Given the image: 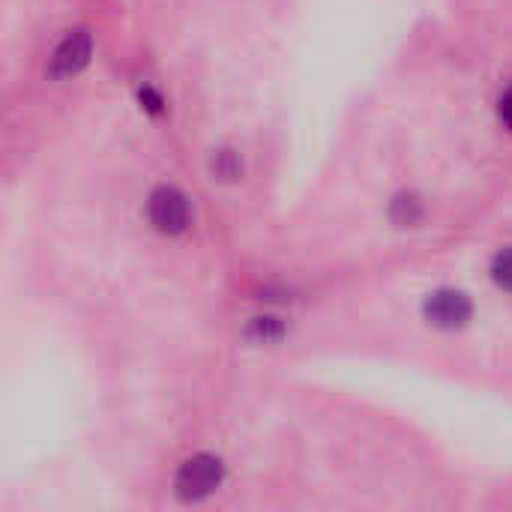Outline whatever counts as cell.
Returning a JSON list of instances; mask_svg holds the SVG:
<instances>
[{"label": "cell", "mask_w": 512, "mask_h": 512, "mask_svg": "<svg viewBox=\"0 0 512 512\" xmlns=\"http://www.w3.org/2000/svg\"><path fill=\"white\" fill-rule=\"evenodd\" d=\"M471 300L468 294L462 291H435L429 300H426V318L435 324V327H444V330H456V327H465L471 321Z\"/></svg>", "instance_id": "obj_4"}, {"label": "cell", "mask_w": 512, "mask_h": 512, "mask_svg": "<svg viewBox=\"0 0 512 512\" xmlns=\"http://www.w3.org/2000/svg\"><path fill=\"white\" fill-rule=\"evenodd\" d=\"M498 114H501V120L507 123L512 129V87L501 96V102H498Z\"/></svg>", "instance_id": "obj_9"}, {"label": "cell", "mask_w": 512, "mask_h": 512, "mask_svg": "<svg viewBox=\"0 0 512 512\" xmlns=\"http://www.w3.org/2000/svg\"><path fill=\"white\" fill-rule=\"evenodd\" d=\"M147 216H150V222H153L156 231H162V234H180L189 225V201H186L183 192H177L171 186H162V189H156L150 195Z\"/></svg>", "instance_id": "obj_2"}, {"label": "cell", "mask_w": 512, "mask_h": 512, "mask_svg": "<svg viewBox=\"0 0 512 512\" xmlns=\"http://www.w3.org/2000/svg\"><path fill=\"white\" fill-rule=\"evenodd\" d=\"M216 171H219L222 177H237V174H240V159H237L234 153H222L219 162H216Z\"/></svg>", "instance_id": "obj_8"}, {"label": "cell", "mask_w": 512, "mask_h": 512, "mask_svg": "<svg viewBox=\"0 0 512 512\" xmlns=\"http://www.w3.org/2000/svg\"><path fill=\"white\" fill-rule=\"evenodd\" d=\"M492 279L498 282V288L512 291V246L495 255V261H492Z\"/></svg>", "instance_id": "obj_5"}, {"label": "cell", "mask_w": 512, "mask_h": 512, "mask_svg": "<svg viewBox=\"0 0 512 512\" xmlns=\"http://www.w3.org/2000/svg\"><path fill=\"white\" fill-rule=\"evenodd\" d=\"M222 477H225V468H222V462L216 456H192L189 462L180 465L174 486H177L180 498L201 501V498H207V495H213L219 489Z\"/></svg>", "instance_id": "obj_1"}, {"label": "cell", "mask_w": 512, "mask_h": 512, "mask_svg": "<svg viewBox=\"0 0 512 512\" xmlns=\"http://www.w3.org/2000/svg\"><path fill=\"white\" fill-rule=\"evenodd\" d=\"M249 336H252L255 342H273V339H279V336H282V327H279V321H276V318H255V324H252Z\"/></svg>", "instance_id": "obj_7"}, {"label": "cell", "mask_w": 512, "mask_h": 512, "mask_svg": "<svg viewBox=\"0 0 512 512\" xmlns=\"http://www.w3.org/2000/svg\"><path fill=\"white\" fill-rule=\"evenodd\" d=\"M393 216H396V222H402V225H414V222L423 216L420 201H417V198H399V201L393 204Z\"/></svg>", "instance_id": "obj_6"}, {"label": "cell", "mask_w": 512, "mask_h": 512, "mask_svg": "<svg viewBox=\"0 0 512 512\" xmlns=\"http://www.w3.org/2000/svg\"><path fill=\"white\" fill-rule=\"evenodd\" d=\"M90 54H93V36L87 30H72L54 48L51 63H48V75L51 78H72L90 63Z\"/></svg>", "instance_id": "obj_3"}]
</instances>
